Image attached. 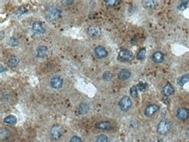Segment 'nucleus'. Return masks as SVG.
<instances>
[{
    "instance_id": "1",
    "label": "nucleus",
    "mask_w": 189,
    "mask_h": 142,
    "mask_svg": "<svg viewBox=\"0 0 189 142\" xmlns=\"http://www.w3.org/2000/svg\"><path fill=\"white\" fill-rule=\"evenodd\" d=\"M61 16V11L58 6H51L45 11V18L50 22L58 19Z\"/></svg>"
},
{
    "instance_id": "2",
    "label": "nucleus",
    "mask_w": 189,
    "mask_h": 142,
    "mask_svg": "<svg viewBox=\"0 0 189 142\" xmlns=\"http://www.w3.org/2000/svg\"><path fill=\"white\" fill-rule=\"evenodd\" d=\"M172 128V124L168 120H162L157 125V132L161 135H165Z\"/></svg>"
},
{
    "instance_id": "3",
    "label": "nucleus",
    "mask_w": 189,
    "mask_h": 142,
    "mask_svg": "<svg viewBox=\"0 0 189 142\" xmlns=\"http://www.w3.org/2000/svg\"><path fill=\"white\" fill-rule=\"evenodd\" d=\"M119 106L123 111H128L132 106V101L129 97H123L119 102Z\"/></svg>"
},
{
    "instance_id": "4",
    "label": "nucleus",
    "mask_w": 189,
    "mask_h": 142,
    "mask_svg": "<svg viewBox=\"0 0 189 142\" xmlns=\"http://www.w3.org/2000/svg\"><path fill=\"white\" fill-rule=\"evenodd\" d=\"M62 127L59 125H54L52 129H51L50 133L52 137L55 140L59 139L62 135Z\"/></svg>"
},
{
    "instance_id": "5",
    "label": "nucleus",
    "mask_w": 189,
    "mask_h": 142,
    "mask_svg": "<svg viewBox=\"0 0 189 142\" xmlns=\"http://www.w3.org/2000/svg\"><path fill=\"white\" fill-rule=\"evenodd\" d=\"M176 117L180 121H185L189 117V110L183 107L179 108L176 111Z\"/></svg>"
},
{
    "instance_id": "6",
    "label": "nucleus",
    "mask_w": 189,
    "mask_h": 142,
    "mask_svg": "<svg viewBox=\"0 0 189 142\" xmlns=\"http://www.w3.org/2000/svg\"><path fill=\"white\" fill-rule=\"evenodd\" d=\"M88 34L92 38H97L102 34V30L97 26H91L87 30Z\"/></svg>"
},
{
    "instance_id": "7",
    "label": "nucleus",
    "mask_w": 189,
    "mask_h": 142,
    "mask_svg": "<svg viewBox=\"0 0 189 142\" xmlns=\"http://www.w3.org/2000/svg\"><path fill=\"white\" fill-rule=\"evenodd\" d=\"M63 85V80L60 76H54L51 78L50 85L54 89H60Z\"/></svg>"
},
{
    "instance_id": "8",
    "label": "nucleus",
    "mask_w": 189,
    "mask_h": 142,
    "mask_svg": "<svg viewBox=\"0 0 189 142\" xmlns=\"http://www.w3.org/2000/svg\"><path fill=\"white\" fill-rule=\"evenodd\" d=\"M159 110V106L157 105L153 104V105H149L148 106H147V108L144 110V114L145 116L151 117L153 116L154 114Z\"/></svg>"
},
{
    "instance_id": "9",
    "label": "nucleus",
    "mask_w": 189,
    "mask_h": 142,
    "mask_svg": "<svg viewBox=\"0 0 189 142\" xmlns=\"http://www.w3.org/2000/svg\"><path fill=\"white\" fill-rule=\"evenodd\" d=\"M119 58L125 61H131L133 58V54L129 50H122L119 53Z\"/></svg>"
},
{
    "instance_id": "10",
    "label": "nucleus",
    "mask_w": 189,
    "mask_h": 142,
    "mask_svg": "<svg viewBox=\"0 0 189 142\" xmlns=\"http://www.w3.org/2000/svg\"><path fill=\"white\" fill-rule=\"evenodd\" d=\"M94 52H95L97 57L99 58H104L108 55V51L102 45L97 46L94 50Z\"/></svg>"
},
{
    "instance_id": "11",
    "label": "nucleus",
    "mask_w": 189,
    "mask_h": 142,
    "mask_svg": "<svg viewBox=\"0 0 189 142\" xmlns=\"http://www.w3.org/2000/svg\"><path fill=\"white\" fill-rule=\"evenodd\" d=\"M32 30L36 34H43V33H45V28L43 27V24L40 22H38V21L33 23Z\"/></svg>"
},
{
    "instance_id": "12",
    "label": "nucleus",
    "mask_w": 189,
    "mask_h": 142,
    "mask_svg": "<svg viewBox=\"0 0 189 142\" xmlns=\"http://www.w3.org/2000/svg\"><path fill=\"white\" fill-rule=\"evenodd\" d=\"M174 91H175V89L173 88V86L170 83H167L166 85L163 87L162 93L165 96H169V95H172L174 93Z\"/></svg>"
},
{
    "instance_id": "13",
    "label": "nucleus",
    "mask_w": 189,
    "mask_h": 142,
    "mask_svg": "<svg viewBox=\"0 0 189 142\" xmlns=\"http://www.w3.org/2000/svg\"><path fill=\"white\" fill-rule=\"evenodd\" d=\"M130 75H131V73H130V71L129 70L122 69L118 74V78L120 80H122V81L127 80L128 78H129Z\"/></svg>"
},
{
    "instance_id": "14",
    "label": "nucleus",
    "mask_w": 189,
    "mask_h": 142,
    "mask_svg": "<svg viewBox=\"0 0 189 142\" xmlns=\"http://www.w3.org/2000/svg\"><path fill=\"white\" fill-rule=\"evenodd\" d=\"M164 56L163 53L161 51H156L153 54V60L156 63H161L164 61Z\"/></svg>"
},
{
    "instance_id": "15",
    "label": "nucleus",
    "mask_w": 189,
    "mask_h": 142,
    "mask_svg": "<svg viewBox=\"0 0 189 142\" xmlns=\"http://www.w3.org/2000/svg\"><path fill=\"white\" fill-rule=\"evenodd\" d=\"M96 128L102 130H109L111 128V123L109 121H101L97 124Z\"/></svg>"
},
{
    "instance_id": "16",
    "label": "nucleus",
    "mask_w": 189,
    "mask_h": 142,
    "mask_svg": "<svg viewBox=\"0 0 189 142\" xmlns=\"http://www.w3.org/2000/svg\"><path fill=\"white\" fill-rule=\"evenodd\" d=\"M47 52V47L45 45H40L36 50L37 56L38 58H43Z\"/></svg>"
},
{
    "instance_id": "17",
    "label": "nucleus",
    "mask_w": 189,
    "mask_h": 142,
    "mask_svg": "<svg viewBox=\"0 0 189 142\" xmlns=\"http://www.w3.org/2000/svg\"><path fill=\"white\" fill-rule=\"evenodd\" d=\"M4 123H6L7 125H14L15 123L17 122V118L13 115H10V116H6V118H4L3 120Z\"/></svg>"
},
{
    "instance_id": "18",
    "label": "nucleus",
    "mask_w": 189,
    "mask_h": 142,
    "mask_svg": "<svg viewBox=\"0 0 189 142\" xmlns=\"http://www.w3.org/2000/svg\"><path fill=\"white\" fill-rule=\"evenodd\" d=\"M144 6L147 8H154L155 6H157V2L155 0H148V1H144Z\"/></svg>"
},
{
    "instance_id": "19",
    "label": "nucleus",
    "mask_w": 189,
    "mask_h": 142,
    "mask_svg": "<svg viewBox=\"0 0 189 142\" xmlns=\"http://www.w3.org/2000/svg\"><path fill=\"white\" fill-rule=\"evenodd\" d=\"M18 63V59L16 57H11L7 61V64H8L11 67H14L16 66Z\"/></svg>"
},
{
    "instance_id": "20",
    "label": "nucleus",
    "mask_w": 189,
    "mask_h": 142,
    "mask_svg": "<svg viewBox=\"0 0 189 142\" xmlns=\"http://www.w3.org/2000/svg\"><path fill=\"white\" fill-rule=\"evenodd\" d=\"M89 111V105L85 103H82L79 106V113L81 114H85Z\"/></svg>"
},
{
    "instance_id": "21",
    "label": "nucleus",
    "mask_w": 189,
    "mask_h": 142,
    "mask_svg": "<svg viewBox=\"0 0 189 142\" xmlns=\"http://www.w3.org/2000/svg\"><path fill=\"white\" fill-rule=\"evenodd\" d=\"M189 81V76L188 75H183V77H180L178 79L177 82L180 85H183L185 83H187Z\"/></svg>"
},
{
    "instance_id": "22",
    "label": "nucleus",
    "mask_w": 189,
    "mask_h": 142,
    "mask_svg": "<svg viewBox=\"0 0 189 142\" xmlns=\"http://www.w3.org/2000/svg\"><path fill=\"white\" fill-rule=\"evenodd\" d=\"M120 3L119 0H106L105 1V4L106 6H108L109 7H113V6H117V4Z\"/></svg>"
},
{
    "instance_id": "23",
    "label": "nucleus",
    "mask_w": 189,
    "mask_h": 142,
    "mask_svg": "<svg viewBox=\"0 0 189 142\" xmlns=\"http://www.w3.org/2000/svg\"><path fill=\"white\" fill-rule=\"evenodd\" d=\"M130 94H131V96L133 98H136V97H138V90H137V88L136 86L131 87V89H130Z\"/></svg>"
},
{
    "instance_id": "24",
    "label": "nucleus",
    "mask_w": 189,
    "mask_h": 142,
    "mask_svg": "<svg viewBox=\"0 0 189 142\" xmlns=\"http://www.w3.org/2000/svg\"><path fill=\"white\" fill-rule=\"evenodd\" d=\"M145 52H146L145 49H141V50H140L138 53H137V59L141 60V61L144 59V57H145Z\"/></svg>"
},
{
    "instance_id": "25",
    "label": "nucleus",
    "mask_w": 189,
    "mask_h": 142,
    "mask_svg": "<svg viewBox=\"0 0 189 142\" xmlns=\"http://www.w3.org/2000/svg\"><path fill=\"white\" fill-rule=\"evenodd\" d=\"M96 142H108V137L104 134H102L97 136Z\"/></svg>"
},
{
    "instance_id": "26",
    "label": "nucleus",
    "mask_w": 189,
    "mask_h": 142,
    "mask_svg": "<svg viewBox=\"0 0 189 142\" xmlns=\"http://www.w3.org/2000/svg\"><path fill=\"white\" fill-rule=\"evenodd\" d=\"M112 77H113V74H111V72H109V71L104 72V74H103V78L106 81H110Z\"/></svg>"
},
{
    "instance_id": "27",
    "label": "nucleus",
    "mask_w": 189,
    "mask_h": 142,
    "mask_svg": "<svg viewBox=\"0 0 189 142\" xmlns=\"http://www.w3.org/2000/svg\"><path fill=\"white\" fill-rule=\"evenodd\" d=\"M18 41L16 38H11L10 39H9V44L12 46H15V45H18Z\"/></svg>"
},
{
    "instance_id": "28",
    "label": "nucleus",
    "mask_w": 189,
    "mask_h": 142,
    "mask_svg": "<svg viewBox=\"0 0 189 142\" xmlns=\"http://www.w3.org/2000/svg\"><path fill=\"white\" fill-rule=\"evenodd\" d=\"M188 2V1H181V3L179 4V6H178L179 9H180V10H183V9L186 8Z\"/></svg>"
},
{
    "instance_id": "29",
    "label": "nucleus",
    "mask_w": 189,
    "mask_h": 142,
    "mask_svg": "<svg viewBox=\"0 0 189 142\" xmlns=\"http://www.w3.org/2000/svg\"><path fill=\"white\" fill-rule=\"evenodd\" d=\"M147 88V85L146 84H144V83H139L138 84V89L140 91H141V92H144L145 89H146Z\"/></svg>"
},
{
    "instance_id": "30",
    "label": "nucleus",
    "mask_w": 189,
    "mask_h": 142,
    "mask_svg": "<svg viewBox=\"0 0 189 142\" xmlns=\"http://www.w3.org/2000/svg\"><path fill=\"white\" fill-rule=\"evenodd\" d=\"M70 142H82V139L80 138L79 136H73L72 138L70 139Z\"/></svg>"
},
{
    "instance_id": "31",
    "label": "nucleus",
    "mask_w": 189,
    "mask_h": 142,
    "mask_svg": "<svg viewBox=\"0 0 189 142\" xmlns=\"http://www.w3.org/2000/svg\"><path fill=\"white\" fill-rule=\"evenodd\" d=\"M73 1H62V3H64V4H72L73 3Z\"/></svg>"
},
{
    "instance_id": "32",
    "label": "nucleus",
    "mask_w": 189,
    "mask_h": 142,
    "mask_svg": "<svg viewBox=\"0 0 189 142\" xmlns=\"http://www.w3.org/2000/svg\"><path fill=\"white\" fill-rule=\"evenodd\" d=\"M187 134H188L189 136V127H188V130H187Z\"/></svg>"
}]
</instances>
